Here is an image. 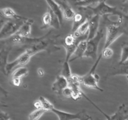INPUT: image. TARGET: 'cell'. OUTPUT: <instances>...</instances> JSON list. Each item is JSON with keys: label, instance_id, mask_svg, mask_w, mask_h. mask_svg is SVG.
Segmentation results:
<instances>
[{"label": "cell", "instance_id": "obj_1", "mask_svg": "<svg viewBox=\"0 0 128 120\" xmlns=\"http://www.w3.org/2000/svg\"><path fill=\"white\" fill-rule=\"evenodd\" d=\"M124 20L127 19L124 18H118V20L117 21L110 22L106 26V41L103 49L110 48V46L114 41H116L120 36L124 33L125 30L122 26Z\"/></svg>", "mask_w": 128, "mask_h": 120}, {"label": "cell", "instance_id": "obj_2", "mask_svg": "<svg viewBox=\"0 0 128 120\" xmlns=\"http://www.w3.org/2000/svg\"><path fill=\"white\" fill-rule=\"evenodd\" d=\"M101 58H102V56H101V54H100L98 58L96 60V61H95L94 64L91 68L90 72L84 76H80V78L81 84H82L86 87L102 92L103 90L101 88H100L98 85L99 81H100V76L96 73V68L98 67V65Z\"/></svg>", "mask_w": 128, "mask_h": 120}, {"label": "cell", "instance_id": "obj_3", "mask_svg": "<svg viewBox=\"0 0 128 120\" xmlns=\"http://www.w3.org/2000/svg\"><path fill=\"white\" fill-rule=\"evenodd\" d=\"M93 15L98 16H108V15H116L118 18H124L128 20V15L126 14L122 11L118 10L116 7L110 6L106 1H99L95 7L89 8Z\"/></svg>", "mask_w": 128, "mask_h": 120}, {"label": "cell", "instance_id": "obj_4", "mask_svg": "<svg viewBox=\"0 0 128 120\" xmlns=\"http://www.w3.org/2000/svg\"><path fill=\"white\" fill-rule=\"evenodd\" d=\"M26 20L27 19L24 18L8 20L0 30V40L10 39L13 36Z\"/></svg>", "mask_w": 128, "mask_h": 120}, {"label": "cell", "instance_id": "obj_5", "mask_svg": "<svg viewBox=\"0 0 128 120\" xmlns=\"http://www.w3.org/2000/svg\"><path fill=\"white\" fill-rule=\"evenodd\" d=\"M103 30H100L93 38L90 40H87V47L85 52L84 57L90 58L92 60L96 61L98 58V51L100 42L101 39L103 38Z\"/></svg>", "mask_w": 128, "mask_h": 120}, {"label": "cell", "instance_id": "obj_6", "mask_svg": "<svg viewBox=\"0 0 128 120\" xmlns=\"http://www.w3.org/2000/svg\"><path fill=\"white\" fill-rule=\"evenodd\" d=\"M87 40L86 38L76 37L73 33H71L67 35L64 38L63 46L66 50V58L65 61L70 62V60L73 54L74 51L76 50L79 42L82 40Z\"/></svg>", "mask_w": 128, "mask_h": 120}, {"label": "cell", "instance_id": "obj_7", "mask_svg": "<svg viewBox=\"0 0 128 120\" xmlns=\"http://www.w3.org/2000/svg\"><path fill=\"white\" fill-rule=\"evenodd\" d=\"M32 55L28 50H25L21 54H20L16 59L12 62H8L6 66V71L7 75L11 72L15 68L24 66L30 62V60L32 57Z\"/></svg>", "mask_w": 128, "mask_h": 120}, {"label": "cell", "instance_id": "obj_8", "mask_svg": "<svg viewBox=\"0 0 128 120\" xmlns=\"http://www.w3.org/2000/svg\"><path fill=\"white\" fill-rule=\"evenodd\" d=\"M80 76L76 74H72L70 79H68L69 87L71 88L72 92V98L74 101H77L83 96L84 92L81 91L80 88Z\"/></svg>", "mask_w": 128, "mask_h": 120}, {"label": "cell", "instance_id": "obj_9", "mask_svg": "<svg viewBox=\"0 0 128 120\" xmlns=\"http://www.w3.org/2000/svg\"><path fill=\"white\" fill-rule=\"evenodd\" d=\"M42 20L43 24V27L42 28H45L46 27H52L56 30L60 28L61 24L60 21L49 8L42 16Z\"/></svg>", "mask_w": 128, "mask_h": 120}, {"label": "cell", "instance_id": "obj_10", "mask_svg": "<svg viewBox=\"0 0 128 120\" xmlns=\"http://www.w3.org/2000/svg\"><path fill=\"white\" fill-rule=\"evenodd\" d=\"M50 33H51V31H50L46 34H45L44 38L43 39L30 46V47L28 48L26 50H28L32 56L37 54L38 52L46 50L50 44V41L48 40H46V38L50 34Z\"/></svg>", "mask_w": 128, "mask_h": 120}, {"label": "cell", "instance_id": "obj_11", "mask_svg": "<svg viewBox=\"0 0 128 120\" xmlns=\"http://www.w3.org/2000/svg\"><path fill=\"white\" fill-rule=\"evenodd\" d=\"M69 82L67 78L62 75H58L56 77V80L52 84V91L57 94H62V92L66 88L68 87Z\"/></svg>", "mask_w": 128, "mask_h": 120}, {"label": "cell", "instance_id": "obj_12", "mask_svg": "<svg viewBox=\"0 0 128 120\" xmlns=\"http://www.w3.org/2000/svg\"><path fill=\"white\" fill-rule=\"evenodd\" d=\"M100 16L98 15H93L88 19L89 32L87 40L93 38L99 31Z\"/></svg>", "mask_w": 128, "mask_h": 120}, {"label": "cell", "instance_id": "obj_13", "mask_svg": "<svg viewBox=\"0 0 128 120\" xmlns=\"http://www.w3.org/2000/svg\"><path fill=\"white\" fill-rule=\"evenodd\" d=\"M50 112H52L56 114V116L58 117L59 120H80V118L81 117L83 111L75 114L70 113L61 110H59L55 107H53L51 109Z\"/></svg>", "mask_w": 128, "mask_h": 120}, {"label": "cell", "instance_id": "obj_14", "mask_svg": "<svg viewBox=\"0 0 128 120\" xmlns=\"http://www.w3.org/2000/svg\"><path fill=\"white\" fill-rule=\"evenodd\" d=\"M86 47H87V40H82L80 41L70 59V62L75 61L79 58L84 57Z\"/></svg>", "mask_w": 128, "mask_h": 120}, {"label": "cell", "instance_id": "obj_15", "mask_svg": "<svg viewBox=\"0 0 128 120\" xmlns=\"http://www.w3.org/2000/svg\"><path fill=\"white\" fill-rule=\"evenodd\" d=\"M59 4L62 10L64 19L66 20H72L75 16V12L69 4L68 2L66 1H56Z\"/></svg>", "mask_w": 128, "mask_h": 120}, {"label": "cell", "instance_id": "obj_16", "mask_svg": "<svg viewBox=\"0 0 128 120\" xmlns=\"http://www.w3.org/2000/svg\"><path fill=\"white\" fill-rule=\"evenodd\" d=\"M34 21L31 19H27L24 21L20 30L15 34L23 38H30L31 35V30H32V25Z\"/></svg>", "mask_w": 128, "mask_h": 120}, {"label": "cell", "instance_id": "obj_17", "mask_svg": "<svg viewBox=\"0 0 128 120\" xmlns=\"http://www.w3.org/2000/svg\"><path fill=\"white\" fill-rule=\"evenodd\" d=\"M46 2L48 4L49 8L56 15V17L58 18V19L60 21L61 25H62L64 19L63 14H62V10H61V6L59 5V4L56 1L48 0V1H46Z\"/></svg>", "mask_w": 128, "mask_h": 120}, {"label": "cell", "instance_id": "obj_18", "mask_svg": "<svg viewBox=\"0 0 128 120\" xmlns=\"http://www.w3.org/2000/svg\"><path fill=\"white\" fill-rule=\"evenodd\" d=\"M10 51V48H3L0 50V71L5 75H7L6 68L8 63V60Z\"/></svg>", "mask_w": 128, "mask_h": 120}, {"label": "cell", "instance_id": "obj_19", "mask_svg": "<svg viewBox=\"0 0 128 120\" xmlns=\"http://www.w3.org/2000/svg\"><path fill=\"white\" fill-rule=\"evenodd\" d=\"M128 116V111L124 104L119 107L116 112L111 116L109 115L107 120H126Z\"/></svg>", "mask_w": 128, "mask_h": 120}, {"label": "cell", "instance_id": "obj_20", "mask_svg": "<svg viewBox=\"0 0 128 120\" xmlns=\"http://www.w3.org/2000/svg\"><path fill=\"white\" fill-rule=\"evenodd\" d=\"M126 75L128 76V61L123 64H118L109 73L108 76Z\"/></svg>", "mask_w": 128, "mask_h": 120}, {"label": "cell", "instance_id": "obj_21", "mask_svg": "<svg viewBox=\"0 0 128 120\" xmlns=\"http://www.w3.org/2000/svg\"><path fill=\"white\" fill-rule=\"evenodd\" d=\"M1 12L2 15L4 16L5 18L7 19L8 20H21V19H24L25 18L18 14L16 11L11 8H4L1 9Z\"/></svg>", "mask_w": 128, "mask_h": 120}, {"label": "cell", "instance_id": "obj_22", "mask_svg": "<svg viewBox=\"0 0 128 120\" xmlns=\"http://www.w3.org/2000/svg\"><path fill=\"white\" fill-rule=\"evenodd\" d=\"M89 32V21L88 20H86L82 24L79 26L78 28L76 30L74 34L78 38H86L88 39Z\"/></svg>", "mask_w": 128, "mask_h": 120}, {"label": "cell", "instance_id": "obj_23", "mask_svg": "<svg viewBox=\"0 0 128 120\" xmlns=\"http://www.w3.org/2000/svg\"><path fill=\"white\" fill-rule=\"evenodd\" d=\"M28 73L29 71L27 68L24 66H20L14 70L12 73V78L22 79V78L27 76Z\"/></svg>", "mask_w": 128, "mask_h": 120}, {"label": "cell", "instance_id": "obj_24", "mask_svg": "<svg viewBox=\"0 0 128 120\" xmlns=\"http://www.w3.org/2000/svg\"><path fill=\"white\" fill-rule=\"evenodd\" d=\"M98 1H89V0H85V1H75V5L80 8H87L91 7L93 5H97L98 4Z\"/></svg>", "mask_w": 128, "mask_h": 120}, {"label": "cell", "instance_id": "obj_25", "mask_svg": "<svg viewBox=\"0 0 128 120\" xmlns=\"http://www.w3.org/2000/svg\"><path fill=\"white\" fill-rule=\"evenodd\" d=\"M46 112L43 109H35L29 114V120H39Z\"/></svg>", "mask_w": 128, "mask_h": 120}, {"label": "cell", "instance_id": "obj_26", "mask_svg": "<svg viewBox=\"0 0 128 120\" xmlns=\"http://www.w3.org/2000/svg\"><path fill=\"white\" fill-rule=\"evenodd\" d=\"M39 100H40V101L41 103L42 108L44 110H45L46 112L47 111H51V109L53 107H54V105L48 100H47L46 98L43 97V96H40Z\"/></svg>", "mask_w": 128, "mask_h": 120}, {"label": "cell", "instance_id": "obj_27", "mask_svg": "<svg viewBox=\"0 0 128 120\" xmlns=\"http://www.w3.org/2000/svg\"><path fill=\"white\" fill-rule=\"evenodd\" d=\"M128 61V44L122 45L121 49V58L119 64H123Z\"/></svg>", "mask_w": 128, "mask_h": 120}, {"label": "cell", "instance_id": "obj_28", "mask_svg": "<svg viewBox=\"0 0 128 120\" xmlns=\"http://www.w3.org/2000/svg\"><path fill=\"white\" fill-rule=\"evenodd\" d=\"M61 75L63 76L64 77L67 78L68 80L70 79V78H71V76L72 75L71 71V68H70L69 62H66V61H64V62L63 66H62V72H61Z\"/></svg>", "mask_w": 128, "mask_h": 120}, {"label": "cell", "instance_id": "obj_29", "mask_svg": "<svg viewBox=\"0 0 128 120\" xmlns=\"http://www.w3.org/2000/svg\"><path fill=\"white\" fill-rule=\"evenodd\" d=\"M113 50L110 48H104L102 50L101 54L102 56V58H104L105 59H110L113 56Z\"/></svg>", "mask_w": 128, "mask_h": 120}, {"label": "cell", "instance_id": "obj_30", "mask_svg": "<svg viewBox=\"0 0 128 120\" xmlns=\"http://www.w3.org/2000/svg\"><path fill=\"white\" fill-rule=\"evenodd\" d=\"M62 94L66 98H72V90H71V88L68 86V87L66 88L62 91Z\"/></svg>", "mask_w": 128, "mask_h": 120}, {"label": "cell", "instance_id": "obj_31", "mask_svg": "<svg viewBox=\"0 0 128 120\" xmlns=\"http://www.w3.org/2000/svg\"><path fill=\"white\" fill-rule=\"evenodd\" d=\"M121 10L122 12L127 15L128 14V1H125L122 2Z\"/></svg>", "mask_w": 128, "mask_h": 120}, {"label": "cell", "instance_id": "obj_32", "mask_svg": "<svg viewBox=\"0 0 128 120\" xmlns=\"http://www.w3.org/2000/svg\"><path fill=\"white\" fill-rule=\"evenodd\" d=\"M8 21V20L6 18H5L4 16L2 15L1 10H0V30H1V28L2 27V26H3Z\"/></svg>", "mask_w": 128, "mask_h": 120}, {"label": "cell", "instance_id": "obj_33", "mask_svg": "<svg viewBox=\"0 0 128 120\" xmlns=\"http://www.w3.org/2000/svg\"><path fill=\"white\" fill-rule=\"evenodd\" d=\"M11 118L8 114L3 111H0V120H9Z\"/></svg>", "mask_w": 128, "mask_h": 120}, {"label": "cell", "instance_id": "obj_34", "mask_svg": "<svg viewBox=\"0 0 128 120\" xmlns=\"http://www.w3.org/2000/svg\"><path fill=\"white\" fill-rule=\"evenodd\" d=\"M22 79L20 78H12V83L15 86H21L22 83Z\"/></svg>", "mask_w": 128, "mask_h": 120}, {"label": "cell", "instance_id": "obj_35", "mask_svg": "<svg viewBox=\"0 0 128 120\" xmlns=\"http://www.w3.org/2000/svg\"><path fill=\"white\" fill-rule=\"evenodd\" d=\"M91 119H92L91 116L90 115L88 114L84 111H83L82 115H81V117L80 118L79 120H91Z\"/></svg>", "mask_w": 128, "mask_h": 120}, {"label": "cell", "instance_id": "obj_36", "mask_svg": "<svg viewBox=\"0 0 128 120\" xmlns=\"http://www.w3.org/2000/svg\"><path fill=\"white\" fill-rule=\"evenodd\" d=\"M0 95H2L5 97L8 96V92L5 89H4L1 85H0Z\"/></svg>", "mask_w": 128, "mask_h": 120}, {"label": "cell", "instance_id": "obj_37", "mask_svg": "<svg viewBox=\"0 0 128 120\" xmlns=\"http://www.w3.org/2000/svg\"><path fill=\"white\" fill-rule=\"evenodd\" d=\"M37 72H38V74L39 75V76H41V77L43 76L44 75V74H45L44 71L43 69H42V68H38V69Z\"/></svg>", "mask_w": 128, "mask_h": 120}, {"label": "cell", "instance_id": "obj_38", "mask_svg": "<svg viewBox=\"0 0 128 120\" xmlns=\"http://www.w3.org/2000/svg\"><path fill=\"white\" fill-rule=\"evenodd\" d=\"M126 120H128V118H126Z\"/></svg>", "mask_w": 128, "mask_h": 120}, {"label": "cell", "instance_id": "obj_39", "mask_svg": "<svg viewBox=\"0 0 128 120\" xmlns=\"http://www.w3.org/2000/svg\"><path fill=\"white\" fill-rule=\"evenodd\" d=\"M12 120V119H11V118H10V120Z\"/></svg>", "mask_w": 128, "mask_h": 120}, {"label": "cell", "instance_id": "obj_40", "mask_svg": "<svg viewBox=\"0 0 128 120\" xmlns=\"http://www.w3.org/2000/svg\"><path fill=\"white\" fill-rule=\"evenodd\" d=\"M127 80H128V76H127Z\"/></svg>", "mask_w": 128, "mask_h": 120}, {"label": "cell", "instance_id": "obj_41", "mask_svg": "<svg viewBox=\"0 0 128 120\" xmlns=\"http://www.w3.org/2000/svg\"><path fill=\"white\" fill-rule=\"evenodd\" d=\"M0 104H1V102H0Z\"/></svg>", "mask_w": 128, "mask_h": 120}]
</instances>
